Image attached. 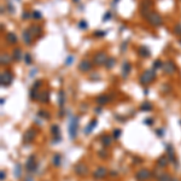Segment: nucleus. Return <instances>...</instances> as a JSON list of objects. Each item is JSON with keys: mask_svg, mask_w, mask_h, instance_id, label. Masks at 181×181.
<instances>
[{"mask_svg": "<svg viewBox=\"0 0 181 181\" xmlns=\"http://www.w3.org/2000/svg\"><path fill=\"white\" fill-rule=\"evenodd\" d=\"M22 36H23V41L25 42V45H28V46H30L33 42V36L32 33L29 32V29H25V30H23V33H22Z\"/></svg>", "mask_w": 181, "mask_h": 181, "instance_id": "22", "label": "nucleus"}, {"mask_svg": "<svg viewBox=\"0 0 181 181\" xmlns=\"http://www.w3.org/2000/svg\"><path fill=\"white\" fill-rule=\"evenodd\" d=\"M94 112H95V114H97V115H99V114H102V112H103L102 106H100V105H99V106H97V108H95V109H94Z\"/></svg>", "mask_w": 181, "mask_h": 181, "instance_id": "54", "label": "nucleus"}, {"mask_svg": "<svg viewBox=\"0 0 181 181\" xmlns=\"http://www.w3.org/2000/svg\"><path fill=\"white\" fill-rule=\"evenodd\" d=\"M179 42H180V45H181V38H180V40H179Z\"/></svg>", "mask_w": 181, "mask_h": 181, "instance_id": "63", "label": "nucleus"}, {"mask_svg": "<svg viewBox=\"0 0 181 181\" xmlns=\"http://www.w3.org/2000/svg\"><path fill=\"white\" fill-rule=\"evenodd\" d=\"M32 17L34 18V19H41L42 18V15H41V12L40 11H33L32 12Z\"/></svg>", "mask_w": 181, "mask_h": 181, "instance_id": "43", "label": "nucleus"}, {"mask_svg": "<svg viewBox=\"0 0 181 181\" xmlns=\"http://www.w3.org/2000/svg\"><path fill=\"white\" fill-rule=\"evenodd\" d=\"M62 162H63V156L61 153H55L52 156V164L55 165V167H57V168L61 167Z\"/></svg>", "mask_w": 181, "mask_h": 181, "instance_id": "24", "label": "nucleus"}, {"mask_svg": "<svg viewBox=\"0 0 181 181\" xmlns=\"http://www.w3.org/2000/svg\"><path fill=\"white\" fill-rule=\"evenodd\" d=\"M98 156H99V157H102V158H104V159H105V158H108V157H109V151H108V150H106V149H102V150H99V151H98Z\"/></svg>", "mask_w": 181, "mask_h": 181, "instance_id": "38", "label": "nucleus"}, {"mask_svg": "<svg viewBox=\"0 0 181 181\" xmlns=\"http://www.w3.org/2000/svg\"><path fill=\"white\" fill-rule=\"evenodd\" d=\"M138 55L140 56L141 58H149L150 56H151V51L146 46H140V47L138 48Z\"/></svg>", "mask_w": 181, "mask_h": 181, "instance_id": "23", "label": "nucleus"}, {"mask_svg": "<svg viewBox=\"0 0 181 181\" xmlns=\"http://www.w3.org/2000/svg\"><path fill=\"white\" fill-rule=\"evenodd\" d=\"M24 181H34V179H33L32 176H27V178L24 179Z\"/></svg>", "mask_w": 181, "mask_h": 181, "instance_id": "58", "label": "nucleus"}, {"mask_svg": "<svg viewBox=\"0 0 181 181\" xmlns=\"http://www.w3.org/2000/svg\"><path fill=\"white\" fill-rule=\"evenodd\" d=\"M112 140H114V138H112L111 134H103L100 136V142H102V145L104 147H110L111 144H112Z\"/></svg>", "mask_w": 181, "mask_h": 181, "instance_id": "19", "label": "nucleus"}, {"mask_svg": "<svg viewBox=\"0 0 181 181\" xmlns=\"http://www.w3.org/2000/svg\"><path fill=\"white\" fill-rule=\"evenodd\" d=\"M41 86H42V81H41V80H36L35 83L33 85V87H35V88H40Z\"/></svg>", "mask_w": 181, "mask_h": 181, "instance_id": "51", "label": "nucleus"}, {"mask_svg": "<svg viewBox=\"0 0 181 181\" xmlns=\"http://www.w3.org/2000/svg\"><path fill=\"white\" fill-rule=\"evenodd\" d=\"M13 81V74L10 70H5L1 72V76H0V83L1 87H8Z\"/></svg>", "mask_w": 181, "mask_h": 181, "instance_id": "8", "label": "nucleus"}, {"mask_svg": "<svg viewBox=\"0 0 181 181\" xmlns=\"http://www.w3.org/2000/svg\"><path fill=\"white\" fill-rule=\"evenodd\" d=\"M32 17V15L28 12V11H24L23 15H22V19H28V18H30Z\"/></svg>", "mask_w": 181, "mask_h": 181, "instance_id": "50", "label": "nucleus"}, {"mask_svg": "<svg viewBox=\"0 0 181 181\" xmlns=\"http://www.w3.org/2000/svg\"><path fill=\"white\" fill-rule=\"evenodd\" d=\"M91 80L92 81H98L99 80V74H94L93 76H91Z\"/></svg>", "mask_w": 181, "mask_h": 181, "instance_id": "55", "label": "nucleus"}, {"mask_svg": "<svg viewBox=\"0 0 181 181\" xmlns=\"http://www.w3.org/2000/svg\"><path fill=\"white\" fill-rule=\"evenodd\" d=\"M22 172H23L22 164H21V163H16L15 169H13V175H15V178H16V179H21V176H22Z\"/></svg>", "mask_w": 181, "mask_h": 181, "instance_id": "30", "label": "nucleus"}, {"mask_svg": "<svg viewBox=\"0 0 181 181\" xmlns=\"http://www.w3.org/2000/svg\"><path fill=\"white\" fill-rule=\"evenodd\" d=\"M51 134L53 136H59L61 135V128L58 125H52L51 126Z\"/></svg>", "mask_w": 181, "mask_h": 181, "instance_id": "33", "label": "nucleus"}, {"mask_svg": "<svg viewBox=\"0 0 181 181\" xmlns=\"http://www.w3.org/2000/svg\"><path fill=\"white\" fill-rule=\"evenodd\" d=\"M127 46H128V41H123L122 42V45H121V47H120V50H121V52H125L126 51Z\"/></svg>", "mask_w": 181, "mask_h": 181, "instance_id": "49", "label": "nucleus"}, {"mask_svg": "<svg viewBox=\"0 0 181 181\" xmlns=\"http://www.w3.org/2000/svg\"><path fill=\"white\" fill-rule=\"evenodd\" d=\"M40 103H50V92L48 91H42L40 92L39 99H38Z\"/></svg>", "mask_w": 181, "mask_h": 181, "instance_id": "27", "label": "nucleus"}, {"mask_svg": "<svg viewBox=\"0 0 181 181\" xmlns=\"http://www.w3.org/2000/svg\"><path fill=\"white\" fill-rule=\"evenodd\" d=\"M133 163L134 164H140V163H142V159L139 157H134L133 158Z\"/></svg>", "mask_w": 181, "mask_h": 181, "instance_id": "53", "label": "nucleus"}, {"mask_svg": "<svg viewBox=\"0 0 181 181\" xmlns=\"http://www.w3.org/2000/svg\"><path fill=\"white\" fill-rule=\"evenodd\" d=\"M169 163H170V162H169V159H168L167 155H165V156H161V157L158 158L157 162H156V165H157L158 169H164Z\"/></svg>", "mask_w": 181, "mask_h": 181, "instance_id": "21", "label": "nucleus"}, {"mask_svg": "<svg viewBox=\"0 0 181 181\" xmlns=\"http://www.w3.org/2000/svg\"><path fill=\"white\" fill-rule=\"evenodd\" d=\"M110 102H112V95L111 94H102L95 98V103H97L98 105H100V106L106 105V104H109Z\"/></svg>", "mask_w": 181, "mask_h": 181, "instance_id": "17", "label": "nucleus"}, {"mask_svg": "<svg viewBox=\"0 0 181 181\" xmlns=\"http://www.w3.org/2000/svg\"><path fill=\"white\" fill-rule=\"evenodd\" d=\"M4 103H5V99H4V98H1V102H0V104H1V105H4Z\"/></svg>", "mask_w": 181, "mask_h": 181, "instance_id": "60", "label": "nucleus"}, {"mask_svg": "<svg viewBox=\"0 0 181 181\" xmlns=\"http://www.w3.org/2000/svg\"><path fill=\"white\" fill-rule=\"evenodd\" d=\"M8 8H10V12H13V11H15V8H12V5H11V4H8Z\"/></svg>", "mask_w": 181, "mask_h": 181, "instance_id": "57", "label": "nucleus"}, {"mask_svg": "<svg viewBox=\"0 0 181 181\" xmlns=\"http://www.w3.org/2000/svg\"><path fill=\"white\" fill-rule=\"evenodd\" d=\"M23 56L24 55L21 48H15V50L12 51V59H15V61H21V59L23 58Z\"/></svg>", "mask_w": 181, "mask_h": 181, "instance_id": "29", "label": "nucleus"}, {"mask_svg": "<svg viewBox=\"0 0 181 181\" xmlns=\"http://www.w3.org/2000/svg\"><path fill=\"white\" fill-rule=\"evenodd\" d=\"M24 169H25L27 173L29 174L35 173L38 170V162H36V156L35 155H30L27 158L25 164H24Z\"/></svg>", "mask_w": 181, "mask_h": 181, "instance_id": "4", "label": "nucleus"}, {"mask_svg": "<svg viewBox=\"0 0 181 181\" xmlns=\"http://www.w3.org/2000/svg\"><path fill=\"white\" fill-rule=\"evenodd\" d=\"M112 18V12L111 11H108L105 15H104V17H103V21H108V19H111Z\"/></svg>", "mask_w": 181, "mask_h": 181, "instance_id": "47", "label": "nucleus"}, {"mask_svg": "<svg viewBox=\"0 0 181 181\" xmlns=\"http://www.w3.org/2000/svg\"><path fill=\"white\" fill-rule=\"evenodd\" d=\"M144 123H145L146 126H153V123H155V118L146 117L145 120H144Z\"/></svg>", "mask_w": 181, "mask_h": 181, "instance_id": "44", "label": "nucleus"}, {"mask_svg": "<svg viewBox=\"0 0 181 181\" xmlns=\"http://www.w3.org/2000/svg\"><path fill=\"white\" fill-rule=\"evenodd\" d=\"M72 61H74V56L70 55L67 59H65V65H70V64L72 63Z\"/></svg>", "mask_w": 181, "mask_h": 181, "instance_id": "48", "label": "nucleus"}, {"mask_svg": "<svg viewBox=\"0 0 181 181\" xmlns=\"http://www.w3.org/2000/svg\"><path fill=\"white\" fill-rule=\"evenodd\" d=\"M139 109H140V111H142V112H149V111H152L153 106H152V104L150 102L145 100V102H142L141 104H140Z\"/></svg>", "mask_w": 181, "mask_h": 181, "instance_id": "25", "label": "nucleus"}, {"mask_svg": "<svg viewBox=\"0 0 181 181\" xmlns=\"http://www.w3.org/2000/svg\"><path fill=\"white\" fill-rule=\"evenodd\" d=\"M5 39H6L8 44H10V45H15V44H17V36L15 33H12V32L8 33V34L5 35Z\"/></svg>", "mask_w": 181, "mask_h": 181, "instance_id": "26", "label": "nucleus"}, {"mask_svg": "<svg viewBox=\"0 0 181 181\" xmlns=\"http://www.w3.org/2000/svg\"><path fill=\"white\" fill-rule=\"evenodd\" d=\"M152 173H153V178L157 181H172V176L169 174L165 172H158V168H156L155 172Z\"/></svg>", "mask_w": 181, "mask_h": 181, "instance_id": "14", "label": "nucleus"}, {"mask_svg": "<svg viewBox=\"0 0 181 181\" xmlns=\"http://www.w3.org/2000/svg\"><path fill=\"white\" fill-rule=\"evenodd\" d=\"M151 6H152V1L151 0H142L141 3H140V12H141V16L144 18L151 12L150 11Z\"/></svg>", "mask_w": 181, "mask_h": 181, "instance_id": "13", "label": "nucleus"}, {"mask_svg": "<svg viewBox=\"0 0 181 181\" xmlns=\"http://www.w3.org/2000/svg\"><path fill=\"white\" fill-rule=\"evenodd\" d=\"M162 70H163V72H164L165 75H173L174 72L176 71V65H175V63H174L173 61H167L163 64Z\"/></svg>", "mask_w": 181, "mask_h": 181, "instance_id": "12", "label": "nucleus"}, {"mask_svg": "<svg viewBox=\"0 0 181 181\" xmlns=\"http://www.w3.org/2000/svg\"><path fill=\"white\" fill-rule=\"evenodd\" d=\"M10 63H11L10 56L6 55V53H3V55H1V65H5V64H10Z\"/></svg>", "mask_w": 181, "mask_h": 181, "instance_id": "37", "label": "nucleus"}, {"mask_svg": "<svg viewBox=\"0 0 181 181\" xmlns=\"http://www.w3.org/2000/svg\"><path fill=\"white\" fill-rule=\"evenodd\" d=\"M163 62L161 61V59H156L155 62H153V69L155 70H157V69H162L163 68Z\"/></svg>", "mask_w": 181, "mask_h": 181, "instance_id": "39", "label": "nucleus"}, {"mask_svg": "<svg viewBox=\"0 0 181 181\" xmlns=\"http://www.w3.org/2000/svg\"><path fill=\"white\" fill-rule=\"evenodd\" d=\"M155 133H156V135H157L158 138H163L165 134V130L164 128H157V129L155 130Z\"/></svg>", "mask_w": 181, "mask_h": 181, "instance_id": "40", "label": "nucleus"}, {"mask_svg": "<svg viewBox=\"0 0 181 181\" xmlns=\"http://www.w3.org/2000/svg\"><path fill=\"white\" fill-rule=\"evenodd\" d=\"M79 125H80V116L79 115H72L69 120L68 123V134L70 140H75L77 136V132H79Z\"/></svg>", "mask_w": 181, "mask_h": 181, "instance_id": "1", "label": "nucleus"}, {"mask_svg": "<svg viewBox=\"0 0 181 181\" xmlns=\"http://www.w3.org/2000/svg\"><path fill=\"white\" fill-rule=\"evenodd\" d=\"M172 181H179L178 179H175V178H172Z\"/></svg>", "mask_w": 181, "mask_h": 181, "instance_id": "61", "label": "nucleus"}, {"mask_svg": "<svg viewBox=\"0 0 181 181\" xmlns=\"http://www.w3.org/2000/svg\"><path fill=\"white\" fill-rule=\"evenodd\" d=\"M130 71H132V64L129 63L128 61H125L122 63V65H121V76L123 79H127L130 75Z\"/></svg>", "mask_w": 181, "mask_h": 181, "instance_id": "16", "label": "nucleus"}, {"mask_svg": "<svg viewBox=\"0 0 181 181\" xmlns=\"http://www.w3.org/2000/svg\"><path fill=\"white\" fill-rule=\"evenodd\" d=\"M79 28H80V29H82V30H86L87 28H88V24H87L86 21H80V22H79Z\"/></svg>", "mask_w": 181, "mask_h": 181, "instance_id": "45", "label": "nucleus"}, {"mask_svg": "<svg viewBox=\"0 0 181 181\" xmlns=\"http://www.w3.org/2000/svg\"><path fill=\"white\" fill-rule=\"evenodd\" d=\"M115 64H116V59H115V58H108V61H106V63H105V68H106L108 70H110V69H112V68L115 67Z\"/></svg>", "mask_w": 181, "mask_h": 181, "instance_id": "34", "label": "nucleus"}, {"mask_svg": "<svg viewBox=\"0 0 181 181\" xmlns=\"http://www.w3.org/2000/svg\"><path fill=\"white\" fill-rule=\"evenodd\" d=\"M61 141H62V135L53 136V138H52V144H53V145H57V144H59Z\"/></svg>", "mask_w": 181, "mask_h": 181, "instance_id": "46", "label": "nucleus"}, {"mask_svg": "<svg viewBox=\"0 0 181 181\" xmlns=\"http://www.w3.org/2000/svg\"><path fill=\"white\" fill-rule=\"evenodd\" d=\"M179 125H180V126H181V120H180V121H179Z\"/></svg>", "mask_w": 181, "mask_h": 181, "instance_id": "62", "label": "nucleus"}, {"mask_svg": "<svg viewBox=\"0 0 181 181\" xmlns=\"http://www.w3.org/2000/svg\"><path fill=\"white\" fill-rule=\"evenodd\" d=\"M106 35V32L105 30H95L94 33H93V36H95V38H103V36H105Z\"/></svg>", "mask_w": 181, "mask_h": 181, "instance_id": "42", "label": "nucleus"}, {"mask_svg": "<svg viewBox=\"0 0 181 181\" xmlns=\"http://www.w3.org/2000/svg\"><path fill=\"white\" fill-rule=\"evenodd\" d=\"M98 125V120H92V121H89L88 123H87V126L83 128V134L85 135H89V134L92 133L93 130H94V128L97 127Z\"/></svg>", "mask_w": 181, "mask_h": 181, "instance_id": "18", "label": "nucleus"}, {"mask_svg": "<svg viewBox=\"0 0 181 181\" xmlns=\"http://www.w3.org/2000/svg\"><path fill=\"white\" fill-rule=\"evenodd\" d=\"M74 173L76 174V175H79V176H87L88 173H89V169H88V167H87L85 163H82V162H80L77 164H75L74 167Z\"/></svg>", "mask_w": 181, "mask_h": 181, "instance_id": "10", "label": "nucleus"}, {"mask_svg": "<svg viewBox=\"0 0 181 181\" xmlns=\"http://www.w3.org/2000/svg\"><path fill=\"white\" fill-rule=\"evenodd\" d=\"M156 76H157V74H156V71H155L153 68L152 69H147V70H145L140 75L139 83L142 85V86H149L150 83H152L156 80Z\"/></svg>", "mask_w": 181, "mask_h": 181, "instance_id": "2", "label": "nucleus"}, {"mask_svg": "<svg viewBox=\"0 0 181 181\" xmlns=\"http://www.w3.org/2000/svg\"><path fill=\"white\" fill-rule=\"evenodd\" d=\"M23 61H24V63L27 64V65H30V64L33 63V57H32V55L30 53H24V56H23Z\"/></svg>", "mask_w": 181, "mask_h": 181, "instance_id": "36", "label": "nucleus"}, {"mask_svg": "<svg viewBox=\"0 0 181 181\" xmlns=\"http://www.w3.org/2000/svg\"><path fill=\"white\" fill-rule=\"evenodd\" d=\"M144 94H145V95L149 94V89H147V88H145V89H144Z\"/></svg>", "mask_w": 181, "mask_h": 181, "instance_id": "59", "label": "nucleus"}, {"mask_svg": "<svg viewBox=\"0 0 181 181\" xmlns=\"http://www.w3.org/2000/svg\"><path fill=\"white\" fill-rule=\"evenodd\" d=\"M134 178L136 181H149L151 178H153V173L147 168H140L139 170H136Z\"/></svg>", "mask_w": 181, "mask_h": 181, "instance_id": "5", "label": "nucleus"}, {"mask_svg": "<svg viewBox=\"0 0 181 181\" xmlns=\"http://www.w3.org/2000/svg\"><path fill=\"white\" fill-rule=\"evenodd\" d=\"M146 19H147V22H149L151 25H153V27H161L162 23H163V21H162V17L158 15L157 12H153V11H151L147 16L145 17Z\"/></svg>", "mask_w": 181, "mask_h": 181, "instance_id": "7", "label": "nucleus"}, {"mask_svg": "<svg viewBox=\"0 0 181 181\" xmlns=\"http://www.w3.org/2000/svg\"><path fill=\"white\" fill-rule=\"evenodd\" d=\"M79 70L81 72H89V71L92 70V68H93V63H92V61H88V59H83V61H81L79 64Z\"/></svg>", "mask_w": 181, "mask_h": 181, "instance_id": "15", "label": "nucleus"}, {"mask_svg": "<svg viewBox=\"0 0 181 181\" xmlns=\"http://www.w3.org/2000/svg\"><path fill=\"white\" fill-rule=\"evenodd\" d=\"M111 135H112L114 140H118V139L121 138V135H122V130H121L120 128H115V129L112 130V133H111Z\"/></svg>", "mask_w": 181, "mask_h": 181, "instance_id": "35", "label": "nucleus"}, {"mask_svg": "<svg viewBox=\"0 0 181 181\" xmlns=\"http://www.w3.org/2000/svg\"><path fill=\"white\" fill-rule=\"evenodd\" d=\"M64 104H65V93H64V91H59L58 92V106H59V109H63Z\"/></svg>", "mask_w": 181, "mask_h": 181, "instance_id": "31", "label": "nucleus"}, {"mask_svg": "<svg viewBox=\"0 0 181 181\" xmlns=\"http://www.w3.org/2000/svg\"><path fill=\"white\" fill-rule=\"evenodd\" d=\"M5 179H6V172H5V170H1V172H0V180L4 181Z\"/></svg>", "mask_w": 181, "mask_h": 181, "instance_id": "52", "label": "nucleus"}, {"mask_svg": "<svg viewBox=\"0 0 181 181\" xmlns=\"http://www.w3.org/2000/svg\"><path fill=\"white\" fill-rule=\"evenodd\" d=\"M29 32L32 33L33 36H35V38H40L41 35H42V28L38 25V24H33L30 25V28H29Z\"/></svg>", "mask_w": 181, "mask_h": 181, "instance_id": "20", "label": "nucleus"}, {"mask_svg": "<svg viewBox=\"0 0 181 181\" xmlns=\"http://www.w3.org/2000/svg\"><path fill=\"white\" fill-rule=\"evenodd\" d=\"M108 55H106V52H104V51H99V52H97L94 56H93V59H92V63L93 65H98V67H100V65H105L106 63V61H108Z\"/></svg>", "mask_w": 181, "mask_h": 181, "instance_id": "6", "label": "nucleus"}, {"mask_svg": "<svg viewBox=\"0 0 181 181\" xmlns=\"http://www.w3.org/2000/svg\"><path fill=\"white\" fill-rule=\"evenodd\" d=\"M106 175H108V169H106L105 167H102V165H100V167H97L95 170L92 173V176H93V179H94L95 181L105 179Z\"/></svg>", "mask_w": 181, "mask_h": 181, "instance_id": "9", "label": "nucleus"}, {"mask_svg": "<svg viewBox=\"0 0 181 181\" xmlns=\"http://www.w3.org/2000/svg\"><path fill=\"white\" fill-rule=\"evenodd\" d=\"M64 115H65V111H64V108L63 109H59V114H58V116L62 118L64 117Z\"/></svg>", "mask_w": 181, "mask_h": 181, "instance_id": "56", "label": "nucleus"}, {"mask_svg": "<svg viewBox=\"0 0 181 181\" xmlns=\"http://www.w3.org/2000/svg\"><path fill=\"white\" fill-rule=\"evenodd\" d=\"M165 155H167V157L169 159V162L174 164L175 167V169H178L179 168V159L176 158V155H175V151H174V147L172 144H167L165 145Z\"/></svg>", "mask_w": 181, "mask_h": 181, "instance_id": "3", "label": "nucleus"}, {"mask_svg": "<svg viewBox=\"0 0 181 181\" xmlns=\"http://www.w3.org/2000/svg\"><path fill=\"white\" fill-rule=\"evenodd\" d=\"M40 95V91L39 88H35V87H32L30 88V92H29V98L32 100H38Z\"/></svg>", "mask_w": 181, "mask_h": 181, "instance_id": "28", "label": "nucleus"}, {"mask_svg": "<svg viewBox=\"0 0 181 181\" xmlns=\"http://www.w3.org/2000/svg\"><path fill=\"white\" fill-rule=\"evenodd\" d=\"M36 138V130L35 129H27L25 133L23 134V144L28 145V144H32L34 141V139Z\"/></svg>", "mask_w": 181, "mask_h": 181, "instance_id": "11", "label": "nucleus"}, {"mask_svg": "<svg viewBox=\"0 0 181 181\" xmlns=\"http://www.w3.org/2000/svg\"><path fill=\"white\" fill-rule=\"evenodd\" d=\"M173 32H174V34H175V35H180V36H181V23L175 24Z\"/></svg>", "mask_w": 181, "mask_h": 181, "instance_id": "41", "label": "nucleus"}, {"mask_svg": "<svg viewBox=\"0 0 181 181\" xmlns=\"http://www.w3.org/2000/svg\"><path fill=\"white\" fill-rule=\"evenodd\" d=\"M38 117H40L41 120H50L51 118V114L47 110L41 109V110L38 111Z\"/></svg>", "mask_w": 181, "mask_h": 181, "instance_id": "32", "label": "nucleus"}]
</instances>
